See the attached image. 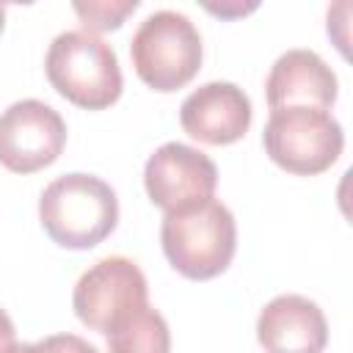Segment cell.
Returning <instances> with one entry per match:
<instances>
[{
  "label": "cell",
  "mask_w": 353,
  "mask_h": 353,
  "mask_svg": "<svg viewBox=\"0 0 353 353\" xmlns=\"http://www.w3.org/2000/svg\"><path fill=\"white\" fill-rule=\"evenodd\" d=\"M179 124L190 138L207 146H229L251 127V99L234 83H204L185 97Z\"/></svg>",
  "instance_id": "9c48e42d"
},
{
  "label": "cell",
  "mask_w": 353,
  "mask_h": 353,
  "mask_svg": "<svg viewBox=\"0 0 353 353\" xmlns=\"http://www.w3.org/2000/svg\"><path fill=\"white\" fill-rule=\"evenodd\" d=\"M160 243L171 268L185 279H215L229 268L237 248L234 215L215 199L185 212H168L160 226Z\"/></svg>",
  "instance_id": "3957f363"
},
{
  "label": "cell",
  "mask_w": 353,
  "mask_h": 353,
  "mask_svg": "<svg viewBox=\"0 0 353 353\" xmlns=\"http://www.w3.org/2000/svg\"><path fill=\"white\" fill-rule=\"evenodd\" d=\"M3 25H6V6H0V33H3Z\"/></svg>",
  "instance_id": "e0dca14e"
},
{
  "label": "cell",
  "mask_w": 353,
  "mask_h": 353,
  "mask_svg": "<svg viewBox=\"0 0 353 353\" xmlns=\"http://www.w3.org/2000/svg\"><path fill=\"white\" fill-rule=\"evenodd\" d=\"M146 298L143 270L127 256H105L77 279L72 306L83 325L108 334L121 317L146 306Z\"/></svg>",
  "instance_id": "8992f818"
},
{
  "label": "cell",
  "mask_w": 353,
  "mask_h": 353,
  "mask_svg": "<svg viewBox=\"0 0 353 353\" xmlns=\"http://www.w3.org/2000/svg\"><path fill=\"white\" fill-rule=\"evenodd\" d=\"M74 14L80 17L85 33H102V30H116L135 8L138 0H88V3H74Z\"/></svg>",
  "instance_id": "4fadbf2b"
},
{
  "label": "cell",
  "mask_w": 353,
  "mask_h": 353,
  "mask_svg": "<svg viewBox=\"0 0 353 353\" xmlns=\"http://www.w3.org/2000/svg\"><path fill=\"white\" fill-rule=\"evenodd\" d=\"M336 74L312 50H287L270 66L265 80L270 110L279 108H320L336 102Z\"/></svg>",
  "instance_id": "30bf717a"
},
{
  "label": "cell",
  "mask_w": 353,
  "mask_h": 353,
  "mask_svg": "<svg viewBox=\"0 0 353 353\" xmlns=\"http://www.w3.org/2000/svg\"><path fill=\"white\" fill-rule=\"evenodd\" d=\"M256 339L265 353H323L328 323L314 301L303 295H279L259 312Z\"/></svg>",
  "instance_id": "8fae6325"
},
{
  "label": "cell",
  "mask_w": 353,
  "mask_h": 353,
  "mask_svg": "<svg viewBox=\"0 0 353 353\" xmlns=\"http://www.w3.org/2000/svg\"><path fill=\"white\" fill-rule=\"evenodd\" d=\"M201 33L179 11L149 14L130 41L135 74L154 91L185 88L201 69Z\"/></svg>",
  "instance_id": "277c9868"
},
{
  "label": "cell",
  "mask_w": 353,
  "mask_h": 353,
  "mask_svg": "<svg viewBox=\"0 0 353 353\" xmlns=\"http://www.w3.org/2000/svg\"><path fill=\"white\" fill-rule=\"evenodd\" d=\"M262 143L279 168L298 176H314L339 160L345 149V132L328 110L279 108L270 110Z\"/></svg>",
  "instance_id": "5b68a950"
},
{
  "label": "cell",
  "mask_w": 353,
  "mask_h": 353,
  "mask_svg": "<svg viewBox=\"0 0 353 353\" xmlns=\"http://www.w3.org/2000/svg\"><path fill=\"white\" fill-rule=\"evenodd\" d=\"M39 218L52 243L85 251L99 245L119 221V199L94 174H63L39 199Z\"/></svg>",
  "instance_id": "6da1fadb"
},
{
  "label": "cell",
  "mask_w": 353,
  "mask_h": 353,
  "mask_svg": "<svg viewBox=\"0 0 353 353\" xmlns=\"http://www.w3.org/2000/svg\"><path fill=\"white\" fill-rule=\"evenodd\" d=\"M44 353H99L88 339L77 336V334H55L39 342Z\"/></svg>",
  "instance_id": "5bb4252c"
},
{
  "label": "cell",
  "mask_w": 353,
  "mask_h": 353,
  "mask_svg": "<svg viewBox=\"0 0 353 353\" xmlns=\"http://www.w3.org/2000/svg\"><path fill=\"white\" fill-rule=\"evenodd\" d=\"M11 345H14V323H11V317L0 309V353H6Z\"/></svg>",
  "instance_id": "9a60e30c"
},
{
  "label": "cell",
  "mask_w": 353,
  "mask_h": 353,
  "mask_svg": "<svg viewBox=\"0 0 353 353\" xmlns=\"http://www.w3.org/2000/svg\"><path fill=\"white\" fill-rule=\"evenodd\" d=\"M52 88L77 108H110L124 88L119 58L108 41L85 30L58 33L44 58Z\"/></svg>",
  "instance_id": "7a4b0ae2"
},
{
  "label": "cell",
  "mask_w": 353,
  "mask_h": 353,
  "mask_svg": "<svg viewBox=\"0 0 353 353\" xmlns=\"http://www.w3.org/2000/svg\"><path fill=\"white\" fill-rule=\"evenodd\" d=\"M108 353H171L165 317L149 303L130 312L108 331Z\"/></svg>",
  "instance_id": "7c38bea8"
},
{
  "label": "cell",
  "mask_w": 353,
  "mask_h": 353,
  "mask_svg": "<svg viewBox=\"0 0 353 353\" xmlns=\"http://www.w3.org/2000/svg\"><path fill=\"white\" fill-rule=\"evenodd\" d=\"M66 146V124L41 99H19L0 116V165L33 174L52 165Z\"/></svg>",
  "instance_id": "52a82bcc"
},
{
  "label": "cell",
  "mask_w": 353,
  "mask_h": 353,
  "mask_svg": "<svg viewBox=\"0 0 353 353\" xmlns=\"http://www.w3.org/2000/svg\"><path fill=\"white\" fill-rule=\"evenodd\" d=\"M143 185L152 204L165 210V215L185 212L212 199L218 168L204 152L171 141L154 149V154L146 160Z\"/></svg>",
  "instance_id": "ba28073f"
},
{
  "label": "cell",
  "mask_w": 353,
  "mask_h": 353,
  "mask_svg": "<svg viewBox=\"0 0 353 353\" xmlns=\"http://www.w3.org/2000/svg\"><path fill=\"white\" fill-rule=\"evenodd\" d=\"M6 353H44L39 342H25V345H11Z\"/></svg>",
  "instance_id": "2e32d148"
}]
</instances>
